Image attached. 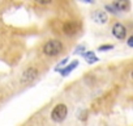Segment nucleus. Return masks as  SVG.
I'll list each match as a JSON object with an SVG mask.
<instances>
[{"instance_id": "obj_1", "label": "nucleus", "mask_w": 133, "mask_h": 126, "mask_svg": "<svg viewBox=\"0 0 133 126\" xmlns=\"http://www.w3.org/2000/svg\"><path fill=\"white\" fill-rule=\"evenodd\" d=\"M63 51V43L57 39H50L43 46V53L47 56H56Z\"/></svg>"}, {"instance_id": "obj_2", "label": "nucleus", "mask_w": 133, "mask_h": 126, "mask_svg": "<svg viewBox=\"0 0 133 126\" xmlns=\"http://www.w3.org/2000/svg\"><path fill=\"white\" fill-rule=\"evenodd\" d=\"M66 114H68V108H66L65 104H57L55 105V108L51 112V119L54 122H63L66 118Z\"/></svg>"}, {"instance_id": "obj_3", "label": "nucleus", "mask_w": 133, "mask_h": 126, "mask_svg": "<svg viewBox=\"0 0 133 126\" xmlns=\"http://www.w3.org/2000/svg\"><path fill=\"white\" fill-rule=\"evenodd\" d=\"M81 29V24L77 21H66L63 25V32L66 36H75L76 33H78Z\"/></svg>"}, {"instance_id": "obj_4", "label": "nucleus", "mask_w": 133, "mask_h": 126, "mask_svg": "<svg viewBox=\"0 0 133 126\" xmlns=\"http://www.w3.org/2000/svg\"><path fill=\"white\" fill-rule=\"evenodd\" d=\"M38 76V70L35 67H29L26 68L24 72H22V76H21V83L22 84H28V83H31L33 80H35Z\"/></svg>"}, {"instance_id": "obj_5", "label": "nucleus", "mask_w": 133, "mask_h": 126, "mask_svg": "<svg viewBox=\"0 0 133 126\" xmlns=\"http://www.w3.org/2000/svg\"><path fill=\"white\" fill-rule=\"evenodd\" d=\"M112 34L117 39H124L127 37V28H125V25H123L121 22H115L114 26H112Z\"/></svg>"}, {"instance_id": "obj_6", "label": "nucleus", "mask_w": 133, "mask_h": 126, "mask_svg": "<svg viewBox=\"0 0 133 126\" xmlns=\"http://www.w3.org/2000/svg\"><path fill=\"white\" fill-rule=\"evenodd\" d=\"M112 5L115 7V9L120 13V12H128L130 9V2L129 0H114Z\"/></svg>"}, {"instance_id": "obj_7", "label": "nucleus", "mask_w": 133, "mask_h": 126, "mask_svg": "<svg viewBox=\"0 0 133 126\" xmlns=\"http://www.w3.org/2000/svg\"><path fill=\"white\" fill-rule=\"evenodd\" d=\"M78 63H80V62H78L77 59H75V60H72V62L69 63V65H65L63 68H60V70H59V71H60V75H61V76H64V78H65V76H68L71 72H73V71L77 68Z\"/></svg>"}, {"instance_id": "obj_8", "label": "nucleus", "mask_w": 133, "mask_h": 126, "mask_svg": "<svg viewBox=\"0 0 133 126\" xmlns=\"http://www.w3.org/2000/svg\"><path fill=\"white\" fill-rule=\"evenodd\" d=\"M91 19L97 22V24H106L108 21V16L104 11H95L91 13Z\"/></svg>"}, {"instance_id": "obj_9", "label": "nucleus", "mask_w": 133, "mask_h": 126, "mask_svg": "<svg viewBox=\"0 0 133 126\" xmlns=\"http://www.w3.org/2000/svg\"><path fill=\"white\" fill-rule=\"evenodd\" d=\"M84 59L86 60V63H89V65H94V63H97L99 60V58L97 56V54L94 51H85L84 53Z\"/></svg>"}, {"instance_id": "obj_10", "label": "nucleus", "mask_w": 133, "mask_h": 126, "mask_svg": "<svg viewBox=\"0 0 133 126\" xmlns=\"http://www.w3.org/2000/svg\"><path fill=\"white\" fill-rule=\"evenodd\" d=\"M68 60H69V58H64V59H63L61 62H59V65H57V66L55 67V71H59L60 68H63V67H64V66L66 65V62H68Z\"/></svg>"}, {"instance_id": "obj_11", "label": "nucleus", "mask_w": 133, "mask_h": 126, "mask_svg": "<svg viewBox=\"0 0 133 126\" xmlns=\"http://www.w3.org/2000/svg\"><path fill=\"white\" fill-rule=\"evenodd\" d=\"M114 49V45H101L98 47V51H108V50H112Z\"/></svg>"}, {"instance_id": "obj_12", "label": "nucleus", "mask_w": 133, "mask_h": 126, "mask_svg": "<svg viewBox=\"0 0 133 126\" xmlns=\"http://www.w3.org/2000/svg\"><path fill=\"white\" fill-rule=\"evenodd\" d=\"M104 9H106V11H108V12H111V13H114V15H117V13H119V12L115 9V7H114L112 4H107V5L104 7Z\"/></svg>"}, {"instance_id": "obj_13", "label": "nucleus", "mask_w": 133, "mask_h": 126, "mask_svg": "<svg viewBox=\"0 0 133 126\" xmlns=\"http://www.w3.org/2000/svg\"><path fill=\"white\" fill-rule=\"evenodd\" d=\"M34 2L38 3V4H41V5H47V4H51L52 0H34Z\"/></svg>"}, {"instance_id": "obj_14", "label": "nucleus", "mask_w": 133, "mask_h": 126, "mask_svg": "<svg viewBox=\"0 0 133 126\" xmlns=\"http://www.w3.org/2000/svg\"><path fill=\"white\" fill-rule=\"evenodd\" d=\"M84 50H85V46H82V45H81V46H77L76 50H75V54H80V53L84 51Z\"/></svg>"}, {"instance_id": "obj_15", "label": "nucleus", "mask_w": 133, "mask_h": 126, "mask_svg": "<svg viewBox=\"0 0 133 126\" xmlns=\"http://www.w3.org/2000/svg\"><path fill=\"white\" fill-rule=\"evenodd\" d=\"M128 46H129V47H133V37H132V36L128 38Z\"/></svg>"}, {"instance_id": "obj_16", "label": "nucleus", "mask_w": 133, "mask_h": 126, "mask_svg": "<svg viewBox=\"0 0 133 126\" xmlns=\"http://www.w3.org/2000/svg\"><path fill=\"white\" fill-rule=\"evenodd\" d=\"M80 2L86 3V4H93V3H94V0H80Z\"/></svg>"}]
</instances>
